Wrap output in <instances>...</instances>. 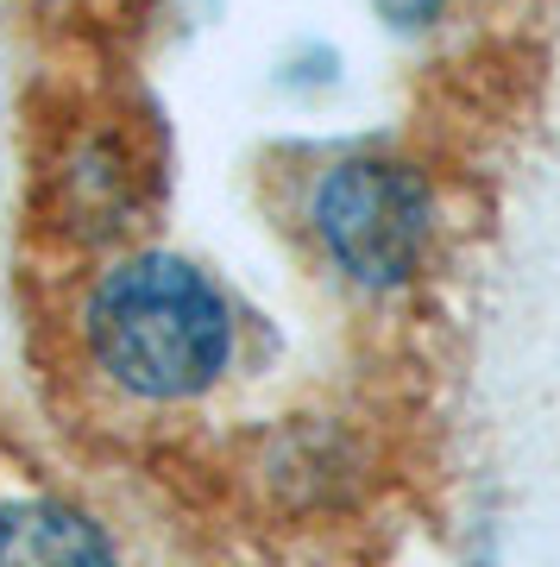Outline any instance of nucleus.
I'll return each mask as SVG.
<instances>
[{
    "label": "nucleus",
    "mask_w": 560,
    "mask_h": 567,
    "mask_svg": "<svg viewBox=\"0 0 560 567\" xmlns=\"http://www.w3.org/2000/svg\"><path fill=\"white\" fill-rule=\"evenodd\" d=\"M0 567H121L114 543L82 511L58 498H7L0 505Z\"/></svg>",
    "instance_id": "obj_3"
},
{
    "label": "nucleus",
    "mask_w": 560,
    "mask_h": 567,
    "mask_svg": "<svg viewBox=\"0 0 560 567\" xmlns=\"http://www.w3.org/2000/svg\"><path fill=\"white\" fill-rule=\"evenodd\" d=\"M315 234H321V252L353 284L397 290V284L416 278L428 234H435L428 183L409 164L346 158L315 189Z\"/></svg>",
    "instance_id": "obj_2"
},
{
    "label": "nucleus",
    "mask_w": 560,
    "mask_h": 567,
    "mask_svg": "<svg viewBox=\"0 0 560 567\" xmlns=\"http://www.w3.org/2000/svg\"><path fill=\"white\" fill-rule=\"evenodd\" d=\"M82 353L139 404H189L234 365V309L189 259L133 252L89 284Z\"/></svg>",
    "instance_id": "obj_1"
}]
</instances>
